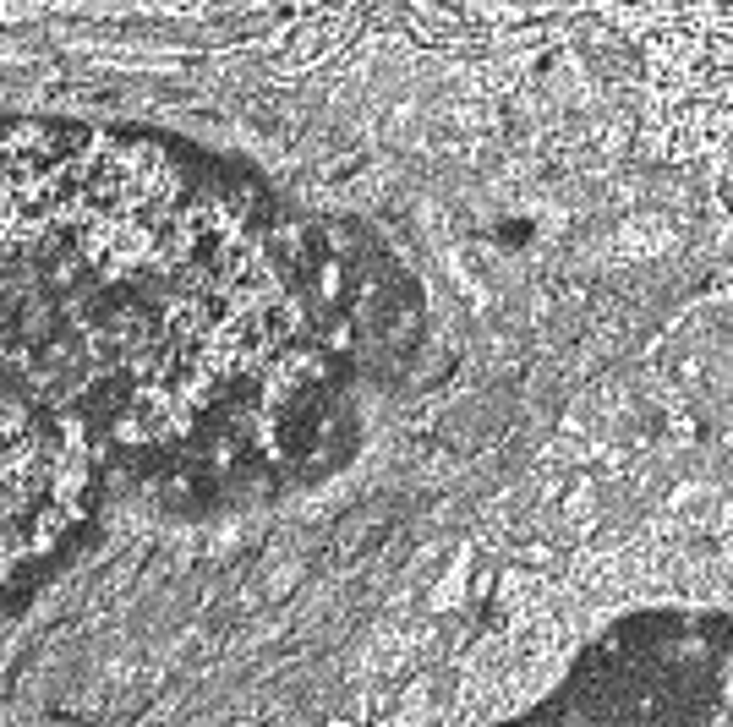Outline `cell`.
<instances>
[{
    "label": "cell",
    "instance_id": "cell-1",
    "mask_svg": "<svg viewBox=\"0 0 733 727\" xmlns=\"http://www.w3.org/2000/svg\"><path fill=\"white\" fill-rule=\"evenodd\" d=\"M252 350L247 246L170 159L0 132V613L110 438H165Z\"/></svg>",
    "mask_w": 733,
    "mask_h": 727
}]
</instances>
